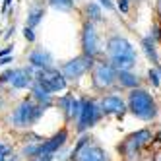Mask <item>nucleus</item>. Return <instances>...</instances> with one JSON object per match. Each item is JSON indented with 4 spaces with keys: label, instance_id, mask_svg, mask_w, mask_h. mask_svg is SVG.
<instances>
[{
    "label": "nucleus",
    "instance_id": "393cba45",
    "mask_svg": "<svg viewBox=\"0 0 161 161\" xmlns=\"http://www.w3.org/2000/svg\"><path fill=\"white\" fill-rule=\"evenodd\" d=\"M119 8H120V12H128V8H130V0H119Z\"/></svg>",
    "mask_w": 161,
    "mask_h": 161
},
{
    "label": "nucleus",
    "instance_id": "72a5a7b5",
    "mask_svg": "<svg viewBox=\"0 0 161 161\" xmlns=\"http://www.w3.org/2000/svg\"><path fill=\"white\" fill-rule=\"evenodd\" d=\"M157 72H159V76H161V66H157Z\"/></svg>",
    "mask_w": 161,
    "mask_h": 161
},
{
    "label": "nucleus",
    "instance_id": "39448f33",
    "mask_svg": "<svg viewBox=\"0 0 161 161\" xmlns=\"http://www.w3.org/2000/svg\"><path fill=\"white\" fill-rule=\"evenodd\" d=\"M43 107H33L29 101H24L21 105L14 111V114H12V122L16 124V126H29V124H33V122H37L39 120V117L43 114Z\"/></svg>",
    "mask_w": 161,
    "mask_h": 161
},
{
    "label": "nucleus",
    "instance_id": "a878e982",
    "mask_svg": "<svg viewBox=\"0 0 161 161\" xmlns=\"http://www.w3.org/2000/svg\"><path fill=\"white\" fill-rule=\"evenodd\" d=\"M53 155H35L33 157V161H51Z\"/></svg>",
    "mask_w": 161,
    "mask_h": 161
},
{
    "label": "nucleus",
    "instance_id": "20e7f679",
    "mask_svg": "<svg viewBox=\"0 0 161 161\" xmlns=\"http://www.w3.org/2000/svg\"><path fill=\"white\" fill-rule=\"evenodd\" d=\"M35 82H39L49 93H53V91H62L66 87V78L58 70H54V68H41L37 72Z\"/></svg>",
    "mask_w": 161,
    "mask_h": 161
},
{
    "label": "nucleus",
    "instance_id": "2f4dec72",
    "mask_svg": "<svg viewBox=\"0 0 161 161\" xmlns=\"http://www.w3.org/2000/svg\"><path fill=\"white\" fill-rule=\"evenodd\" d=\"M2 161H16V157H4Z\"/></svg>",
    "mask_w": 161,
    "mask_h": 161
},
{
    "label": "nucleus",
    "instance_id": "5701e85b",
    "mask_svg": "<svg viewBox=\"0 0 161 161\" xmlns=\"http://www.w3.org/2000/svg\"><path fill=\"white\" fill-rule=\"evenodd\" d=\"M147 76H149V82H152L155 87L161 84V80H159V72H157V70H149V72H147Z\"/></svg>",
    "mask_w": 161,
    "mask_h": 161
},
{
    "label": "nucleus",
    "instance_id": "b1692460",
    "mask_svg": "<svg viewBox=\"0 0 161 161\" xmlns=\"http://www.w3.org/2000/svg\"><path fill=\"white\" fill-rule=\"evenodd\" d=\"M24 35H25V39H27V41H35V33H33V27H27V25H25Z\"/></svg>",
    "mask_w": 161,
    "mask_h": 161
},
{
    "label": "nucleus",
    "instance_id": "7ed1b4c3",
    "mask_svg": "<svg viewBox=\"0 0 161 161\" xmlns=\"http://www.w3.org/2000/svg\"><path fill=\"white\" fill-rule=\"evenodd\" d=\"M101 117V109L95 105L91 99H82L80 101V114H78V130L84 132L86 128L93 126Z\"/></svg>",
    "mask_w": 161,
    "mask_h": 161
},
{
    "label": "nucleus",
    "instance_id": "6ab92c4d",
    "mask_svg": "<svg viewBox=\"0 0 161 161\" xmlns=\"http://www.w3.org/2000/svg\"><path fill=\"white\" fill-rule=\"evenodd\" d=\"M89 140H91L89 136H84V138H80V140H78L76 147L72 149V161H78V159H80V155L84 153V149H86V147H89Z\"/></svg>",
    "mask_w": 161,
    "mask_h": 161
},
{
    "label": "nucleus",
    "instance_id": "f03ea898",
    "mask_svg": "<svg viewBox=\"0 0 161 161\" xmlns=\"http://www.w3.org/2000/svg\"><path fill=\"white\" fill-rule=\"evenodd\" d=\"M128 109L144 120H149L157 114L155 101L146 89H132L128 95Z\"/></svg>",
    "mask_w": 161,
    "mask_h": 161
},
{
    "label": "nucleus",
    "instance_id": "9d476101",
    "mask_svg": "<svg viewBox=\"0 0 161 161\" xmlns=\"http://www.w3.org/2000/svg\"><path fill=\"white\" fill-rule=\"evenodd\" d=\"M99 109H101V113H107V114H111V113L119 114V119H122V114H124V111H126L124 101H122L120 97H117V95H107V97H103L101 103H99Z\"/></svg>",
    "mask_w": 161,
    "mask_h": 161
},
{
    "label": "nucleus",
    "instance_id": "c85d7f7f",
    "mask_svg": "<svg viewBox=\"0 0 161 161\" xmlns=\"http://www.w3.org/2000/svg\"><path fill=\"white\" fill-rule=\"evenodd\" d=\"M10 51H12V47H8V49H4V51H0V56H4V54H8Z\"/></svg>",
    "mask_w": 161,
    "mask_h": 161
},
{
    "label": "nucleus",
    "instance_id": "f8f14e48",
    "mask_svg": "<svg viewBox=\"0 0 161 161\" xmlns=\"http://www.w3.org/2000/svg\"><path fill=\"white\" fill-rule=\"evenodd\" d=\"M29 62L31 66H35V68H51V62H53V56L49 51H43V49H35L31 54H29Z\"/></svg>",
    "mask_w": 161,
    "mask_h": 161
},
{
    "label": "nucleus",
    "instance_id": "bb28decb",
    "mask_svg": "<svg viewBox=\"0 0 161 161\" xmlns=\"http://www.w3.org/2000/svg\"><path fill=\"white\" fill-rule=\"evenodd\" d=\"M4 157H8V149H6L2 144H0V161H2Z\"/></svg>",
    "mask_w": 161,
    "mask_h": 161
},
{
    "label": "nucleus",
    "instance_id": "f257e3e1",
    "mask_svg": "<svg viewBox=\"0 0 161 161\" xmlns=\"http://www.w3.org/2000/svg\"><path fill=\"white\" fill-rule=\"evenodd\" d=\"M109 54L113 60V68L117 70H130L136 64V51L124 37H111L109 39Z\"/></svg>",
    "mask_w": 161,
    "mask_h": 161
},
{
    "label": "nucleus",
    "instance_id": "4468645a",
    "mask_svg": "<svg viewBox=\"0 0 161 161\" xmlns=\"http://www.w3.org/2000/svg\"><path fill=\"white\" fill-rule=\"evenodd\" d=\"M58 105L66 111L68 119H78V114H80V101L78 99H74L72 95H64L62 99H58Z\"/></svg>",
    "mask_w": 161,
    "mask_h": 161
},
{
    "label": "nucleus",
    "instance_id": "cd10ccee",
    "mask_svg": "<svg viewBox=\"0 0 161 161\" xmlns=\"http://www.w3.org/2000/svg\"><path fill=\"white\" fill-rule=\"evenodd\" d=\"M101 4L105 6L107 10H113V8H114V6H113V2H111V0H101Z\"/></svg>",
    "mask_w": 161,
    "mask_h": 161
},
{
    "label": "nucleus",
    "instance_id": "9b49d317",
    "mask_svg": "<svg viewBox=\"0 0 161 161\" xmlns=\"http://www.w3.org/2000/svg\"><path fill=\"white\" fill-rule=\"evenodd\" d=\"M66 138H68V132L66 130H58L51 140H47L45 144H39V155H53L56 149L66 144Z\"/></svg>",
    "mask_w": 161,
    "mask_h": 161
},
{
    "label": "nucleus",
    "instance_id": "c756f323",
    "mask_svg": "<svg viewBox=\"0 0 161 161\" xmlns=\"http://www.w3.org/2000/svg\"><path fill=\"white\" fill-rule=\"evenodd\" d=\"M8 62H12V58H0V64H8Z\"/></svg>",
    "mask_w": 161,
    "mask_h": 161
},
{
    "label": "nucleus",
    "instance_id": "7c9ffc66",
    "mask_svg": "<svg viewBox=\"0 0 161 161\" xmlns=\"http://www.w3.org/2000/svg\"><path fill=\"white\" fill-rule=\"evenodd\" d=\"M155 140H157V144H159V146H161V132H159V134H157V136H155Z\"/></svg>",
    "mask_w": 161,
    "mask_h": 161
},
{
    "label": "nucleus",
    "instance_id": "a211bd4d",
    "mask_svg": "<svg viewBox=\"0 0 161 161\" xmlns=\"http://www.w3.org/2000/svg\"><path fill=\"white\" fill-rule=\"evenodd\" d=\"M142 47H144V51H146V54H147V58L152 60L155 66H159V58H157V53H155L153 39H152V37H146V39L142 41Z\"/></svg>",
    "mask_w": 161,
    "mask_h": 161
},
{
    "label": "nucleus",
    "instance_id": "ddd939ff",
    "mask_svg": "<svg viewBox=\"0 0 161 161\" xmlns=\"http://www.w3.org/2000/svg\"><path fill=\"white\" fill-rule=\"evenodd\" d=\"M10 82H12V86H14V87L24 89V87L31 86L33 78H31L29 70H25V68H19V70H12V78H10Z\"/></svg>",
    "mask_w": 161,
    "mask_h": 161
},
{
    "label": "nucleus",
    "instance_id": "423d86ee",
    "mask_svg": "<svg viewBox=\"0 0 161 161\" xmlns=\"http://www.w3.org/2000/svg\"><path fill=\"white\" fill-rule=\"evenodd\" d=\"M152 140H153L152 132H149L147 128H142V130H138V132H134V134H130L128 138H126L124 144L120 146V149H122V153L132 157L134 153H138L146 144H149Z\"/></svg>",
    "mask_w": 161,
    "mask_h": 161
},
{
    "label": "nucleus",
    "instance_id": "dca6fc26",
    "mask_svg": "<svg viewBox=\"0 0 161 161\" xmlns=\"http://www.w3.org/2000/svg\"><path fill=\"white\" fill-rule=\"evenodd\" d=\"M117 80L120 82V86H124V87H136L138 84H140V78L134 76L130 70H120L117 74Z\"/></svg>",
    "mask_w": 161,
    "mask_h": 161
},
{
    "label": "nucleus",
    "instance_id": "4be33fe9",
    "mask_svg": "<svg viewBox=\"0 0 161 161\" xmlns=\"http://www.w3.org/2000/svg\"><path fill=\"white\" fill-rule=\"evenodd\" d=\"M49 2L56 10H72V6H74V0H49Z\"/></svg>",
    "mask_w": 161,
    "mask_h": 161
},
{
    "label": "nucleus",
    "instance_id": "aec40b11",
    "mask_svg": "<svg viewBox=\"0 0 161 161\" xmlns=\"http://www.w3.org/2000/svg\"><path fill=\"white\" fill-rule=\"evenodd\" d=\"M33 95H35L39 101H43V103H49V99H51V93H49V91L45 89L39 82L33 84Z\"/></svg>",
    "mask_w": 161,
    "mask_h": 161
},
{
    "label": "nucleus",
    "instance_id": "412c9836",
    "mask_svg": "<svg viewBox=\"0 0 161 161\" xmlns=\"http://www.w3.org/2000/svg\"><path fill=\"white\" fill-rule=\"evenodd\" d=\"M86 14L93 21H99L101 19V8L97 4H93V2H89V4H86Z\"/></svg>",
    "mask_w": 161,
    "mask_h": 161
},
{
    "label": "nucleus",
    "instance_id": "1a4fd4ad",
    "mask_svg": "<svg viewBox=\"0 0 161 161\" xmlns=\"http://www.w3.org/2000/svg\"><path fill=\"white\" fill-rule=\"evenodd\" d=\"M82 47H84V54L87 56H95L99 53V43H97V31L91 24H86L84 33H82Z\"/></svg>",
    "mask_w": 161,
    "mask_h": 161
},
{
    "label": "nucleus",
    "instance_id": "f704fd0d",
    "mask_svg": "<svg viewBox=\"0 0 161 161\" xmlns=\"http://www.w3.org/2000/svg\"><path fill=\"white\" fill-rule=\"evenodd\" d=\"M159 161H161V159H159Z\"/></svg>",
    "mask_w": 161,
    "mask_h": 161
},
{
    "label": "nucleus",
    "instance_id": "473e14b6",
    "mask_svg": "<svg viewBox=\"0 0 161 161\" xmlns=\"http://www.w3.org/2000/svg\"><path fill=\"white\" fill-rule=\"evenodd\" d=\"M10 2H12V0H4V8H8V6H10Z\"/></svg>",
    "mask_w": 161,
    "mask_h": 161
},
{
    "label": "nucleus",
    "instance_id": "f3484780",
    "mask_svg": "<svg viewBox=\"0 0 161 161\" xmlns=\"http://www.w3.org/2000/svg\"><path fill=\"white\" fill-rule=\"evenodd\" d=\"M43 16H45L43 6H31L29 8V14H27V25L29 27H35L39 21L43 19Z\"/></svg>",
    "mask_w": 161,
    "mask_h": 161
},
{
    "label": "nucleus",
    "instance_id": "0eeeda50",
    "mask_svg": "<svg viewBox=\"0 0 161 161\" xmlns=\"http://www.w3.org/2000/svg\"><path fill=\"white\" fill-rule=\"evenodd\" d=\"M93 66V56H78V58H72L70 62H66L64 68H62V76L64 78H72V80H78L80 76H84L89 68Z\"/></svg>",
    "mask_w": 161,
    "mask_h": 161
},
{
    "label": "nucleus",
    "instance_id": "6e6552de",
    "mask_svg": "<svg viewBox=\"0 0 161 161\" xmlns=\"http://www.w3.org/2000/svg\"><path fill=\"white\" fill-rule=\"evenodd\" d=\"M93 82L97 87H109L117 82V72L109 62H97L93 70Z\"/></svg>",
    "mask_w": 161,
    "mask_h": 161
},
{
    "label": "nucleus",
    "instance_id": "2eb2a0df",
    "mask_svg": "<svg viewBox=\"0 0 161 161\" xmlns=\"http://www.w3.org/2000/svg\"><path fill=\"white\" fill-rule=\"evenodd\" d=\"M78 161H107V153L103 152L101 147L91 146V147H86L84 149V153L80 155Z\"/></svg>",
    "mask_w": 161,
    "mask_h": 161
}]
</instances>
